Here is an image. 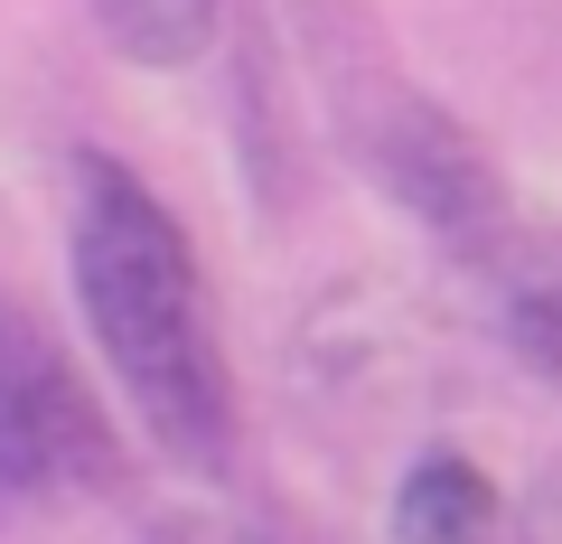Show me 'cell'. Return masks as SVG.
<instances>
[{"instance_id": "cell-3", "label": "cell", "mask_w": 562, "mask_h": 544, "mask_svg": "<svg viewBox=\"0 0 562 544\" xmlns=\"http://www.w3.org/2000/svg\"><path fill=\"white\" fill-rule=\"evenodd\" d=\"M375 169H384V188H394L403 207H413L431 235L450 244V254H479L487 235H497L506 217H516V198L497 188V160H487L479 142H469L450 113H431L422 95H403L394 113H384V132H375Z\"/></svg>"}, {"instance_id": "cell-6", "label": "cell", "mask_w": 562, "mask_h": 544, "mask_svg": "<svg viewBox=\"0 0 562 544\" xmlns=\"http://www.w3.org/2000/svg\"><path fill=\"white\" fill-rule=\"evenodd\" d=\"M94 29L132 66H188L216 38V0H94Z\"/></svg>"}, {"instance_id": "cell-1", "label": "cell", "mask_w": 562, "mask_h": 544, "mask_svg": "<svg viewBox=\"0 0 562 544\" xmlns=\"http://www.w3.org/2000/svg\"><path fill=\"white\" fill-rule=\"evenodd\" d=\"M76 291L140 432L169 460L216 469L235 413H225V357L206 329L198 263H188V235L169 225V207L103 151L76 160Z\"/></svg>"}, {"instance_id": "cell-4", "label": "cell", "mask_w": 562, "mask_h": 544, "mask_svg": "<svg viewBox=\"0 0 562 544\" xmlns=\"http://www.w3.org/2000/svg\"><path fill=\"white\" fill-rule=\"evenodd\" d=\"M469 273H479L487 301H497L506 347H516V357L562 395V235H543V225L506 217L497 235L469 254Z\"/></svg>"}, {"instance_id": "cell-8", "label": "cell", "mask_w": 562, "mask_h": 544, "mask_svg": "<svg viewBox=\"0 0 562 544\" xmlns=\"http://www.w3.org/2000/svg\"><path fill=\"white\" fill-rule=\"evenodd\" d=\"M150 544H262V535H244V525H225V517H160Z\"/></svg>"}, {"instance_id": "cell-7", "label": "cell", "mask_w": 562, "mask_h": 544, "mask_svg": "<svg viewBox=\"0 0 562 544\" xmlns=\"http://www.w3.org/2000/svg\"><path fill=\"white\" fill-rule=\"evenodd\" d=\"M506 544H562V469H543L535 488H525V507H516V535Z\"/></svg>"}, {"instance_id": "cell-5", "label": "cell", "mask_w": 562, "mask_h": 544, "mask_svg": "<svg viewBox=\"0 0 562 544\" xmlns=\"http://www.w3.org/2000/svg\"><path fill=\"white\" fill-rule=\"evenodd\" d=\"M394 535L403 544H506L516 517L497 507V488H487L469 460L431 451V460H413L403 488H394Z\"/></svg>"}, {"instance_id": "cell-2", "label": "cell", "mask_w": 562, "mask_h": 544, "mask_svg": "<svg viewBox=\"0 0 562 544\" xmlns=\"http://www.w3.org/2000/svg\"><path fill=\"white\" fill-rule=\"evenodd\" d=\"M122 479L85 376L29 310H0V498H94Z\"/></svg>"}]
</instances>
